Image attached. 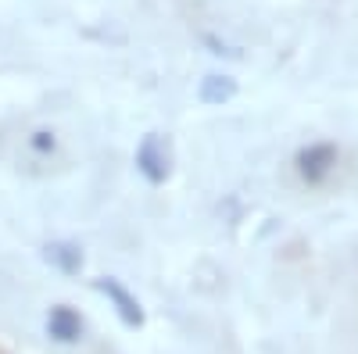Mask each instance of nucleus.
<instances>
[{"instance_id": "obj_1", "label": "nucleus", "mask_w": 358, "mask_h": 354, "mask_svg": "<svg viewBox=\"0 0 358 354\" xmlns=\"http://www.w3.org/2000/svg\"><path fill=\"white\" fill-rule=\"evenodd\" d=\"M136 172L147 183H165L169 179V147L158 133H147L136 147Z\"/></svg>"}, {"instance_id": "obj_2", "label": "nucleus", "mask_w": 358, "mask_h": 354, "mask_svg": "<svg viewBox=\"0 0 358 354\" xmlns=\"http://www.w3.org/2000/svg\"><path fill=\"white\" fill-rule=\"evenodd\" d=\"M337 165V147L334 143H308L297 151V172H301V179L305 183H322L326 175L334 172Z\"/></svg>"}, {"instance_id": "obj_3", "label": "nucleus", "mask_w": 358, "mask_h": 354, "mask_svg": "<svg viewBox=\"0 0 358 354\" xmlns=\"http://www.w3.org/2000/svg\"><path fill=\"white\" fill-rule=\"evenodd\" d=\"M94 290H97V293H104V297L115 304L118 318H122L129 330H140V326H143V308H140V301H136L133 293H129L122 283H118V279H111V276L94 279Z\"/></svg>"}, {"instance_id": "obj_4", "label": "nucleus", "mask_w": 358, "mask_h": 354, "mask_svg": "<svg viewBox=\"0 0 358 354\" xmlns=\"http://www.w3.org/2000/svg\"><path fill=\"white\" fill-rule=\"evenodd\" d=\"M47 333H50L54 340H62V344L79 340V337H83V318H79V311H72L69 304L50 308V315H47Z\"/></svg>"}, {"instance_id": "obj_5", "label": "nucleus", "mask_w": 358, "mask_h": 354, "mask_svg": "<svg viewBox=\"0 0 358 354\" xmlns=\"http://www.w3.org/2000/svg\"><path fill=\"white\" fill-rule=\"evenodd\" d=\"M43 258L54 265L57 272H65V276H79V269H83V251H79L76 244H69V240L47 244V247H43Z\"/></svg>"}, {"instance_id": "obj_6", "label": "nucleus", "mask_w": 358, "mask_h": 354, "mask_svg": "<svg viewBox=\"0 0 358 354\" xmlns=\"http://www.w3.org/2000/svg\"><path fill=\"white\" fill-rule=\"evenodd\" d=\"M197 97L204 104H226V101L236 97V79H229V75H204Z\"/></svg>"}, {"instance_id": "obj_7", "label": "nucleus", "mask_w": 358, "mask_h": 354, "mask_svg": "<svg viewBox=\"0 0 358 354\" xmlns=\"http://www.w3.org/2000/svg\"><path fill=\"white\" fill-rule=\"evenodd\" d=\"M33 147H36V151H50V147H54V136H50V133H36Z\"/></svg>"}]
</instances>
